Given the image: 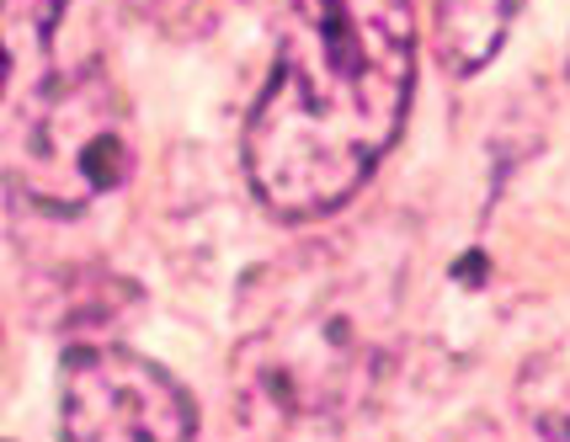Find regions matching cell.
<instances>
[{"label":"cell","instance_id":"cell-1","mask_svg":"<svg viewBox=\"0 0 570 442\" xmlns=\"http://www.w3.org/2000/svg\"><path fill=\"white\" fill-rule=\"evenodd\" d=\"M277 32L273 86L246 124V176L277 219H321L395 149L411 80V0H256Z\"/></svg>","mask_w":570,"mask_h":442},{"label":"cell","instance_id":"cell-2","mask_svg":"<svg viewBox=\"0 0 570 442\" xmlns=\"http://www.w3.org/2000/svg\"><path fill=\"white\" fill-rule=\"evenodd\" d=\"M128 166H134V128L112 75L86 65L65 80H49L22 128L17 181L27 203L75 214L124 187Z\"/></svg>","mask_w":570,"mask_h":442},{"label":"cell","instance_id":"cell-3","mask_svg":"<svg viewBox=\"0 0 570 442\" xmlns=\"http://www.w3.org/2000/svg\"><path fill=\"white\" fill-rule=\"evenodd\" d=\"M65 442H193L198 411L166 369L128 346H75L59 373Z\"/></svg>","mask_w":570,"mask_h":442},{"label":"cell","instance_id":"cell-4","mask_svg":"<svg viewBox=\"0 0 570 442\" xmlns=\"http://www.w3.org/2000/svg\"><path fill=\"white\" fill-rule=\"evenodd\" d=\"M65 0H0V101L38 80Z\"/></svg>","mask_w":570,"mask_h":442},{"label":"cell","instance_id":"cell-5","mask_svg":"<svg viewBox=\"0 0 570 442\" xmlns=\"http://www.w3.org/2000/svg\"><path fill=\"white\" fill-rule=\"evenodd\" d=\"M512 0H438V53L453 75H474L501 49Z\"/></svg>","mask_w":570,"mask_h":442},{"label":"cell","instance_id":"cell-6","mask_svg":"<svg viewBox=\"0 0 570 442\" xmlns=\"http://www.w3.org/2000/svg\"><path fill=\"white\" fill-rule=\"evenodd\" d=\"M518 405L533 432L549 442H570V342L539 352L518 379Z\"/></svg>","mask_w":570,"mask_h":442}]
</instances>
